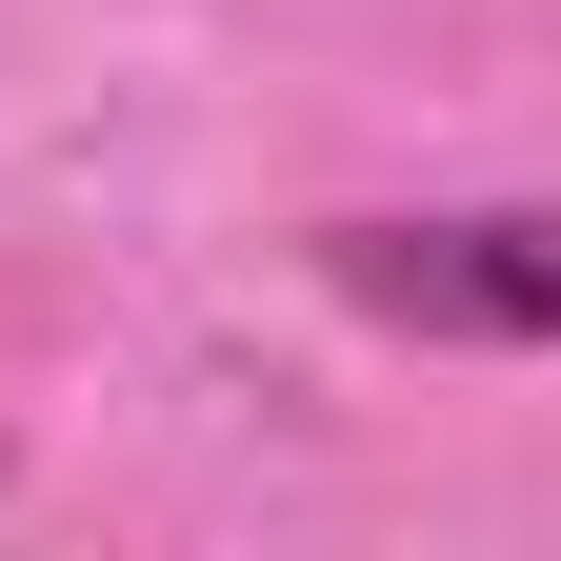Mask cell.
Returning a JSON list of instances; mask_svg holds the SVG:
<instances>
[{"label":"cell","mask_w":561,"mask_h":561,"mask_svg":"<svg viewBox=\"0 0 561 561\" xmlns=\"http://www.w3.org/2000/svg\"><path fill=\"white\" fill-rule=\"evenodd\" d=\"M0 481H21V461H0Z\"/></svg>","instance_id":"obj_2"},{"label":"cell","mask_w":561,"mask_h":561,"mask_svg":"<svg viewBox=\"0 0 561 561\" xmlns=\"http://www.w3.org/2000/svg\"><path fill=\"white\" fill-rule=\"evenodd\" d=\"M301 261L401 341H561V201H381V221H321Z\"/></svg>","instance_id":"obj_1"}]
</instances>
